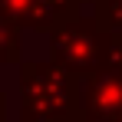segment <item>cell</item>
I'll use <instances>...</instances> for the list:
<instances>
[{
  "mask_svg": "<svg viewBox=\"0 0 122 122\" xmlns=\"http://www.w3.org/2000/svg\"><path fill=\"white\" fill-rule=\"evenodd\" d=\"M119 17H122V7H119ZM116 23H122V20H116Z\"/></svg>",
  "mask_w": 122,
  "mask_h": 122,
  "instance_id": "6da1fadb",
  "label": "cell"
}]
</instances>
